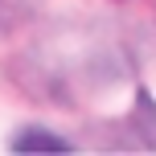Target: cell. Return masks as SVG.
<instances>
[{
    "label": "cell",
    "mask_w": 156,
    "mask_h": 156,
    "mask_svg": "<svg viewBox=\"0 0 156 156\" xmlns=\"http://www.w3.org/2000/svg\"><path fill=\"white\" fill-rule=\"evenodd\" d=\"M12 152H70V140L41 132V127H25V132L12 136Z\"/></svg>",
    "instance_id": "cell-1"
},
{
    "label": "cell",
    "mask_w": 156,
    "mask_h": 156,
    "mask_svg": "<svg viewBox=\"0 0 156 156\" xmlns=\"http://www.w3.org/2000/svg\"><path fill=\"white\" fill-rule=\"evenodd\" d=\"M33 12V0H0V33H12Z\"/></svg>",
    "instance_id": "cell-2"
}]
</instances>
